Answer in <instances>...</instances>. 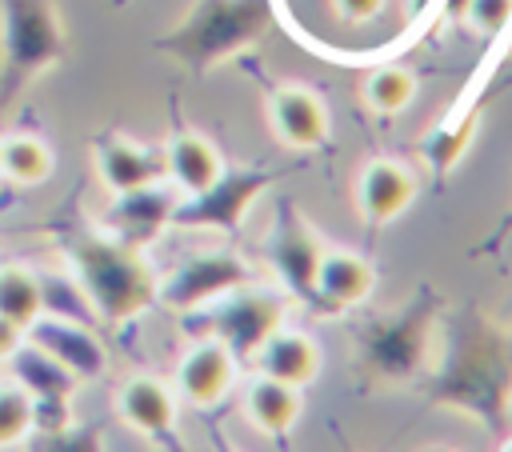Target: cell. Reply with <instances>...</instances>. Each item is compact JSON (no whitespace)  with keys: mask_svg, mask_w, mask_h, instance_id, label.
Listing matches in <instances>:
<instances>
[{"mask_svg":"<svg viewBox=\"0 0 512 452\" xmlns=\"http://www.w3.org/2000/svg\"><path fill=\"white\" fill-rule=\"evenodd\" d=\"M68 264L76 292L108 324H124L156 300L152 268L132 244H120L112 236H80L68 248Z\"/></svg>","mask_w":512,"mask_h":452,"instance_id":"1","label":"cell"},{"mask_svg":"<svg viewBox=\"0 0 512 452\" xmlns=\"http://www.w3.org/2000/svg\"><path fill=\"white\" fill-rule=\"evenodd\" d=\"M64 28L52 0H4V92H20L28 76L56 64Z\"/></svg>","mask_w":512,"mask_h":452,"instance_id":"2","label":"cell"},{"mask_svg":"<svg viewBox=\"0 0 512 452\" xmlns=\"http://www.w3.org/2000/svg\"><path fill=\"white\" fill-rule=\"evenodd\" d=\"M280 312V296L240 284L208 304V324L232 356H256L260 340L280 324Z\"/></svg>","mask_w":512,"mask_h":452,"instance_id":"3","label":"cell"},{"mask_svg":"<svg viewBox=\"0 0 512 452\" xmlns=\"http://www.w3.org/2000/svg\"><path fill=\"white\" fill-rule=\"evenodd\" d=\"M248 284V264L232 252H200L168 272L164 284H156V300H164L172 312H192L212 304L216 296Z\"/></svg>","mask_w":512,"mask_h":452,"instance_id":"4","label":"cell"},{"mask_svg":"<svg viewBox=\"0 0 512 452\" xmlns=\"http://www.w3.org/2000/svg\"><path fill=\"white\" fill-rule=\"evenodd\" d=\"M268 184L264 172L256 168H236V172H220L204 192L188 196L184 204L172 208V224L184 228H240V220L248 216V204L260 196V188Z\"/></svg>","mask_w":512,"mask_h":452,"instance_id":"5","label":"cell"},{"mask_svg":"<svg viewBox=\"0 0 512 452\" xmlns=\"http://www.w3.org/2000/svg\"><path fill=\"white\" fill-rule=\"evenodd\" d=\"M260 4L256 0H208L204 12L196 20H188V28L176 36V48H184L180 56H228V48L248 44L260 32Z\"/></svg>","mask_w":512,"mask_h":452,"instance_id":"6","label":"cell"},{"mask_svg":"<svg viewBox=\"0 0 512 452\" xmlns=\"http://www.w3.org/2000/svg\"><path fill=\"white\" fill-rule=\"evenodd\" d=\"M320 240L316 232L304 224V216L284 204L280 216H276V228L268 236V256H272V268L280 272V280L304 296V300H316V288H312V276H316V260H320Z\"/></svg>","mask_w":512,"mask_h":452,"instance_id":"7","label":"cell"},{"mask_svg":"<svg viewBox=\"0 0 512 452\" xmlns=\"http://www.w3.org/2000/svg\"><path fill=\"white\" fill-rule=\"evenodd\" d=\"M28 340L40 344L52 360H60L76 380H92L108 368V356H104L100 340L88 328H80L72 316H44L40 312L28 328Z\"/></svg>","mask_w":512,"mask_h":452,"instance_id":"8","label":"cell"},{"mask_svg":"<svg viewBox=\"0 0 512 452\" xmlns=\"http://www.w3.org/2000/svg\"><path fill=\"white\" fill-rule=\"evenodd\" d=\"M92 156H96V172H100V180H104V188L112 196L164 180V152H156V148H148L140 140L104 136V140H96Z\"/></svg>","mask_w":512,"mask_h":452,"instance_id":"9","label":"cell"},{"mask_svg":"<svg viewBox=\"0 0 512 452\" xmlns=\"http://www.w3.org/2000/svg\"><path fill=\"white\" fill-rule=\"evenodd\" d=\"M236 356L220 340L192 344L176 364V396L192 408H212L232 388Z\"/></svg>","mask_w":512,"mask_h":452,"instance_id":"10","label":"cell"},{"mask_svg":"<svg viewBox=\"0 0 512 452\" xmlns=\"http://www.w3.org/2000/svg\"><path fill=\"white\" fill-rule=\"evenodd\" d=\"M116 412L128 428L148 440H172L176 432V392L156 376H132L116 392Z\"/></svg>","mask_w":512,"mask_h":452,"instance_id":"11","label":"cell"},{"mask_svg":"<svg viewBox=\"0 0 512 452\" xmlns=\"http://www.w3.org/2000/svg\"><path fill=\"white\" fill-rule=\"evenodd\" d=\"M172 208H176V200L160 184L116 192V200L108 208V236L120 240V244L140 248V244H148L172 220Z\"/></svg>","mask_w":512,"mask_h":452,"instance_id":"12","label":"cell"},{"mask_svg":"<svg viewBox=\"0 0 512 452\" xmlns=\"http://www.w3.org/2000/svg\"><path fill=\"white\" fill-rule=\"evenodd\" d=\"M272 112V128L288 148H316L328 136V112L324 100L300 84H284L272 92L268 100Z\"/></svg>","mask_w":512,"mask_h":452,"instance_id":"13","label":"cell"},{"mask_svg":"<svg viewBox=\"0 0 512 452\" xmlns=\"http://www.w3.org/2000/svg\"><path fill=\"white\" fill-rule=\"evenodd\" d=\"M256 364H260L264 376L284 380V384H292V388H304V384L316 380V372H320V348L312 344L308 332L276 324V328L260 340Z\"/></svg>","mask_w":512,"mask_h":452,"instance_id":"14","label":"cell"},{"mask_svg":"<svg viewBox=\"0 0 512 452\" xmlns=\"http://www.w3.org/2000/svg\"><path fill=\"white\" fill-rule=\"evenodd\" d=\"M412 196H416V176L396 160H372L360 172L356 200H360V212L368 224H388L392 216H400L408 208Z\"/></svg>","mask_w":512,"mask_h":452,"instance_id":"15","label":"cell"},{"mask_svg":"<svg viewBox=\"0 0 512 452\" xmlns=\"http://www.w3.org/2000/svg\"><path fill=\"white\" fill-rule=\"evenodd\" d=\"M160 152H164V176H168L180 192H188V196L204 192V188L224 172L220 152L212 148V140H204V136H196V132H176V136H168V144H164Z\"/></svg>","mask_w":512,"mask_h":452,"instance_id":"16","label":"cell"},{"mask_svg":"<svg viewBox=\"0 0 512 452\" xmlns=\"http://www.w3.org/2000/svg\"><path fill=\"white\" fill-rule=\"evenodd\" d=\"M312 288L328 308H348L372 292V268L352 252H320Z\"/></svg>","mask_w":512,"mask_h":452,"instance_id":"17","label":"cell"},{"mask_svg":"<svg viewBox=\"0 0 512 452\" xmlns=\"http://www.w3.org/2000/svg\"><path fill=\"white\" fill-rule=\"evenodd\" d=\"M244 412L248 420L268 432V436H284L296 420H300V388L284 384V380H272V376H256L244 392Z\"/></svg>","mask_w":512,"mask_h":452,"instance_id":"18","label":"cell"},{"mask_svg":"<svg viewBox=\"0 0 512 452\" xmlns=\"http://www.w3.org/2000/svg\"><path fill=\"white\" fill-rule=\"evenodd\" d=\"M8 364H12V372H16V384L28 392V396H72L76 392V376L60 364V360H52L40 344H32V340H24L12 356H8Z\"/></svg>","mask_w":512,"mask_h":452,"instance_id":"19","label":"cell"},{"mask_svg":"<svg viewBox=\"0 0 512 452\" xmlns=\"http://www.w3.org/2000/svg\"><path fill=\"white\" fill-rule=\"evenodd\" d=\"M40 312H44V280L24 264H4L0 268V316L20 328H32Z\"/></svg>","mask_w":512,"mask_h":452,"instance_id":"20","label":"cell"},{"mask_svg":"<svg viewBox=\"0 0 512 452\" xmlns=\"http://www.w3.org/2000/svg\"><path fill=\"white\" fill-rule=\"evenodd\" d=\"M0 176L12 184H40L52 176V148L36 136H8L0 140Z\"/></svg>","mask_w":512,"mask_h":452,"instance_id":"21","label":"cell"},{"mask_svg":"<svg viewBox=\"0 0 512 452\" xmlns=\"http://www.w3.org/2000/svg\"><path fill=\"white\" fill-rule=\"evenodd\" d=\"M416 92V76L408 68H396V64H384L376 72H368L364 80V96L376 112H400Z\"/></svg>","mask_w":512,"mask_h":452,"instance_id":"22","label":"cell"},{"mask_svg":"<svg viewBox=\"0 0 512 452\" xmlns=\"http://www.w3.org/2000/svg\"><path fill=\"white\" fill-rule=\"evenodd\" d=\"M32 436V396L12 380L0 384V448L24 444Z\"/></svg>","mask_w":512,"mask_h":452,"instance_id":"23","label":"cell"},{"mask_svg":"<svg viewBox=\"0 0 512 452\" xmlns=\"http://www.w3.org/2000/svg\"><path fill=\"white\" fill-rule=\"evenodd\" d=\"M72 396H32V432L52 436L72 424Z\"/></svg>","mask_w":512,"mask_h":452,"instance_id":"24","label":"cell"},{"mask_svg":"<svg viewBox=\"0 0 512 452\" xmlns=\"http://www.w3.org/2000/svg\"><path fill=\"white\" fill-rule=\"evenodd\" d=\"M472 132H476V120H468V124H464V128H456V132H448V128H444L440 136H432V140H428V148H424V152H428V160H432V168H436V172L452 168V164L460 160V152L468 148Z\"/></svg>","mask_w":512,"mask_h":452,"instance_id":"25","label":"cell"},{"mask_svg":"<svg viewBox=\"0 0 512 452\" xmlns=\"http://www.w3.org/2000/svg\"><path fill=\"white\" fill-rule=\"evenodd\" d=\"M464 20L480 32H500L512 20V0H468L464 4Z\"/></svg>","mask_w":512,"mask_h":452,"instance_id":"26","label":"cell"},{"mask_svg":"<svg viewBox=\"0 0 512 452\" xmlns=\"http://www.w3.org/2000/svg\"><path fill=\"white\" fill-rule=\"evenodd\" d=\"M332 4H336V12H340L344 20L364 24V20H372V16L380 12V4H384V0H332Z\"/></svg>","mask_w":512,"mask_h":452,"instance_id":"27","label":"cell"},{"mask_svg":"<svg viewBox=\"0 0 512 452\" xmlns=\"http://www.w3.org/2000/svg\"><path fill=\"white\" fill-rule=\"evenodd\" d=\"M24 340H28V328H20V324H12V320L0 316V364H8V356H12Z\"/></svg>","mask_w":512,"mask_h":452,"instance_id":"28","label":"cell"},{"mask_svg":"<svg viewBox=\"0 0 512 452\" xmlns=\"http://www.w3.org/2000/svg\"><path fill=\"white\" fill-rule=\"evenodd\" d=\"M464 4H468V0H448V12H456V16H464Z\"/></svg>","mask_w":512,"mask_h":452,"instance_id":"29","label":"cell"}]
</instances>
